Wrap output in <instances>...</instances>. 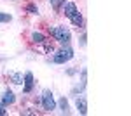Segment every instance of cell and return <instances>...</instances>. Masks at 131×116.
<instances>
[{
  "label": "cell",
  "mask_w": 131,
  "mask_h": 116,
  "mask_svg": "<svg viewBox=\"0 0 131 116\" xmlns=\"http://www.w3.org/2000/svg\"><path fill=\"white\" fill-rule=\"evenodd\" d=\"M49 33L54 37V38L58 40L60 43H63V45H68L70 43V31L65 28V26H58V28H49Z\"/></svg>",
  "instance_id": "1"
},
{
  "label": "cell",
  "mask_w": 131,
  "mask_h": 116,
  "mask_svg": "<svg viewBox=\"0 0 131 116\" xmlns=\"http://www.w3.org/2000/svg\"><path fill=\"white\" fill-rule=\"evenodd\" d=\"M73 57V50L70 47L67 48H61L58 50V54H54V57H52V62H56V64H65L67 61H70Z\"/></svg>",
  "instance_id": "2"
},
{
  "label": "cell",
  "mask_w": 131,
  "mask_h": 116,
  "mask_svg": "<svg viewBox=\"0 0 131 116\" xmlns=\"http://www.w3.org/2000/svg\"><path fill=\"white\" fill-rule=\"evenodd\" d=\"M42 106H44L46 111H52L56 107V102H54V97H52L51 90H44V94H42Z\"/></svg>",
  "instance_id": "3"
},
{
  "label": "cell",
  "mask_w": 131,
  "mask_h": 116,
  "mask_svg": "<svg viewBox=\"0 0 131 116\" xmlns=\"http://www.w3.org/2000/svg\"><path fill=\"white\" fill-rule=\"evenodd\" d=\"M23 83H25L23 92H25V94H30L31 90H33V75H31L30 71L25 73V76H23Z\"/></svg>",
  "instance_id": "4"
},
{
  "label": "cell",
  "mask_w": 131,
  "mask_h": 116,
  "mask_svg": "<svg viewBox=\"0 0 131 116\" xmlns=\"http://www.w3.org/2000/svg\"><path fill=\"white\" fill-rule=\"evenodd\" d=\"M63 5H65V16H67L68 19H70V18L73 16V14H77V12H79V10H77V5H75L73 2H68V4H63Z\"/></svg>",
  "instance_id": "5"
},
{
  "label": "cell",
  "mask_w": 131,
  "mask_h": 116,
  "mask_svg": "<svg viewBox=\"0 0 131 116\" xmlns=\"http://www.w3.org/2000/svg\"><path fill=\"white\" fill-rule=\"evenodd\" d=\"M75 106H77V109H79V113L81 114H86L88 113V102H86V99H77L75 101Z\"/></svg>",
  "instance_id": "6"
},
{
  "label": "cell",
  "mask_w": 131,
  "mask_h": 116,
  "mask_svg": "<svg viewBox=\"0 0 131 116\" xmlns=\"http://www.w3.org/2000/svg\"><path fill=\"white\" fill-rule=\"evenodd\" d=\"M16 101V97H14V94L10 92V90H7L4 95H2V102H4V106H7V104H12Z\"/></svg>",
  "instance_id": "7"
},
{
  "label": "cell",
  "mask_w": 131,
  "mask_h": 116,
  "mask_svg": "<svg viewBox=\"0 0 131 116\" xmlns=\"http://www.w3.org/2000/svg\"><path fill=\"white\" fill-rule=\"evenodd\" d=\"M70 21H72V24L73 26H77V28H82V24H84V19H82V16L77 12V14H73L70 18Z\"/></svg>",
  "instance_id": "8"
},
{
  "label": "cell",
  "mask_w": 131,
  "mask_h": 116,
  "mask_svg": "<svg viewBox=\"0 0 131 116\" xmlns=\"http://www.w3.org/2000/svg\"><path fill=\"white\" fill-rule=\"evenodd\" d=\"M9 80L12 83L19 85V83H23V75H21V73H9Z\"/></svg>",
  "instance_id": "9"
},
{
  "label": "cell",
  "mask_w": 131,
  "mask_h": 116,
  "mask_svg": "<svg viewBox=\"0 0 131 116\" xmlns=\"http://www.w3.org/2000/svg\"><path fill=\"white\" fill-rule=\"evenodd\" d=\"M31 42L33 43H44L46 42V37L42 33H39V31H35V33H31Z\"/></svg>",
  "instance_id": "10"
},
{
  "label": "cell",
  "mask_w": 131,
  "mask_h": 116,
  "mask_svg": "<svg viewBox=\"0 0 131 116\" xmlns=\"http://www.w3.org/2000/svg\"><path fill=\"white\" fill-rule=\"evenodd\" d=\"M86 81H88V69H82L81 71V88L82 90L86 87Z\"/></svg>",
  "instance_id": "11"
},
{
  "label": "cell",
  "mask_w": 131,
  "mask_h": 116,
  "mask_svg": "<svg viewBox=\"0 0 131 116\" xmlns=\"http://www.w3.org/2000/svg\"><path fill=\"white\" fill-rule=\"evenodd\" d=\"M60 107H61L63 113H68V101H67L65 97H61V99H60Z\"/></svg>",
  "instance_id": "12"
},
{
  "label": "cell",
  "mask_w": 131,
  "mask_h": 116,
  "mask_svg": "<svg viewBox=\"0 0 131 116\" xmlns=\"http://www.w3.org/2000/svg\"><path fill=\"white\" fill-rule=\"evenodd\" d=\"M63 4H65V0H51V5H52L54 10H60Z\"/></svg>",
  "instance_id": "13"
},
{
  "label": "cell",
  "mask_w": 131,
  "mask_h": 116,
  "mask_svg": "<svg viewBox=\"0 0 131 116\" xmlns=\"http://www.w3.org/2000/svg\"><path fill=\"white\" fill-rule=\"evenodd\" d=\"M9 21H12V16H10V14L0 12V23H9Z\"/></svg>",
  "instance_id": "14"
},
{
  "label": "cell",
  "mask_w": 131,
  "mask_h": 116,
  "mask_svg": "<svg viewBox=\"0 0 131 116\" xmlns=\"http://www.w3.org/2000/svg\"><path fill=\"white\" fill-rule=\"evenodd\" d=\"M26 10L31 12V14H37V12H39V9H37V5H35V4H28V5H26Z\"/></svg>",
  "instance_id": "15"
},
{
  "label": "cell",
  "mask_w": 131,
  "mask_h": 116,
  "mask_svg": "<svg viewBox=\"0 0 131 116\" xmlns=\"http://www.w3.org/2000/svg\"><path fill=\"white\" fill-rule=\"evenodd\" d=\"M44 43H46V42H44ZM44 48H46V52H52V50H54L52 43H46V45H44Z\"/></svg>",
  "instance_id": "16"
},
{
  "label": "cell",
  "mask_w": 131,
  "mask_h": 116,
  "mask_svg": "<svg viewBox=\"0 0 131 116\" xmlns=\"http://www.w3.org/2000/svg\"><path fill=\"white\" fill-rule=\"evenodd\" d=\"M81 45H86V35H82V37H81Z\"/></svg>",
  "instance_id": "17"
},
{
  "label": "cell",
  "mask_w": 131,
  "mask_h": 116,
  "mask_svg": "<svg viewBox=\"0 0 131 116\" xmlns=\"http://www.w3.org/2000/svg\"><path fill=\"white\" fill-rule=\"evenodd\" d=\"M5 113H7V111H5L4 107H0V116H4V114H5Z\"/></svg>",
  "instance_id": "18"
}]
</instances>
